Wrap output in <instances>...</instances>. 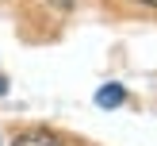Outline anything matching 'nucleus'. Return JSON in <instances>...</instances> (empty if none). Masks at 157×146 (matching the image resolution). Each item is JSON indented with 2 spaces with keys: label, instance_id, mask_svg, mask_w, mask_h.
<instances>
[{
  "label": "nucleus",
  "instance_id": "nucleus-1",
  "mask_svg": "<svg viewBox=\"0 0 157 146\" xmlns=\"http://www.w3.org/2000/svg\"><path fill=\"white\" fill-rule=\"evenodd\" d=\"M12 146H61V138L50 135V131H42V127H31V131H23Z\"/></svg>",
  "mask_w": 157,
  "mask_h": 146
},
{
  "label": "nucleus",
  "instance_id": "nucleus-2",
  "mask_svg": "<svg viewBox=\"0 0 157 146\" xmlns=\"http://www.w3.org/2000/svg\"><path fill=\"white\" fill-rule=\"evenodd\" d=\"M123 100H127V92H123V85H104V89L96 92V104H100V108H119Z\"/></svg>",
  "mask_w": 157,
  "mask_h": 146
},
{
  "label": "nucleus",
  "instance_id": "nucleus-3",
  "mask_svg": "<svg viewBox=\"0 0 157 146\" xmlns=\"http://www.w3.org/2000/svg\"><path fill=\"white\" fill-rule=\"evenodd\" d=\"M4 92H8V81H4V77H0V96H4Z\"/></svg>",
  "mask_w": 157,
  "mask_h": 146
},
{
  "label": "nucleus",
  "instance_id": "nucleus-4",
  "mask_svg": "<svg viewBox=\"0 0 157 146\" xmlns=\"http://www.w3.org/2000/svg\"><path fill=\"white\" fill-rule=\"evenodd\" d=\"M138 4H146V8H157V0H138Z\"/></svg>",
  "mask_w": 157,
  "mask_h": 146
}]
</instances>
